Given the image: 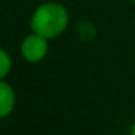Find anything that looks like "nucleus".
<instances>
[{
    "label": "nucleus",
    "mask_w": 135,
    "mask_h": 135,
    "mask_svg": "<svg viewBox=\"0 0 135 135\" xmlns=\"http://www.w3.org/2000/svg\"><path fill=\"white\" fill-rule=\"evenodd\" d=\"M130 135H135V122L130 126Z\"/></svg>",
    "instance_id": "5"
},
{
    "label": "nucleus",
    "mask_w": 135,
    "mask_h": 135,
    "mask_svg": "<svg viewBox=\"0 0 135 135\" xmlns=\"http://www.w3.org/2000/svg\"><path fill=\"white\" fill-rule=\"evenodd\" d=\"M15 105H16V94L13 88L3 80H0V118H7L8 114H11Z\"/></svg>",
    "instance_id": "3"
},
{
    "label": "nucleus",
    "mask_w": 135,
    "mask_h": 135,
    "mask_svg": "<svg viewBox=\"0 0 135 135\" xmlns=\"http://www.w3.org/2000/svg\"><path fill=\"white\" fill-rule=\"evenodd\" d=\"M11 70V57L5 49L0 48V80H3Z\"/></svg>",
    "instance_id": "4"
},
{
    "label": "nucleus",
    "mask_w": 135,
    "mask_h": 135,
    "mask_svg": "<svg viewBox=\"0 0 135 135\" xmlns=\"http://www.w3.org/2000/svg\"><path fill=\"white\" fill-rule=\"evenodd\" d=\"M130 2H133V3H135V0H130Z\"/></svg>",
    "instance_id": "6"
},
{
    "label": "nucleus",
    "mask_w": 135,
    "mask_h": 135,
    "mask_svg": "<svg viewBox=\"0 0 135 135\" xmlns=\"http://www.w3.org/2000/svg\"><path fill=\"white\" fill-rule=\"evenodd\" d=\"M69 26V13L60 3H43L32 16L30 27L35 33L45 38H56Z\"/></svg>",
    "instance_id": "1"
},
{
    "label": "nucleus",
    "mask_w": 135,
    "mask_h": 135,
    "mask_svg": "<svg viewBox=\"0 0 135 135\" xmlns=\"http://www.w3.org/2000/svg\"><path fill=\"white\" fill-rule=\"evenodd\" d=\"M21 52L27 62L35 64V62L43 60L48 54V38L33 32L32 35L24 38L21 45Z\"/></svg>",
    "instance_id": "2"
}]
</instances>
